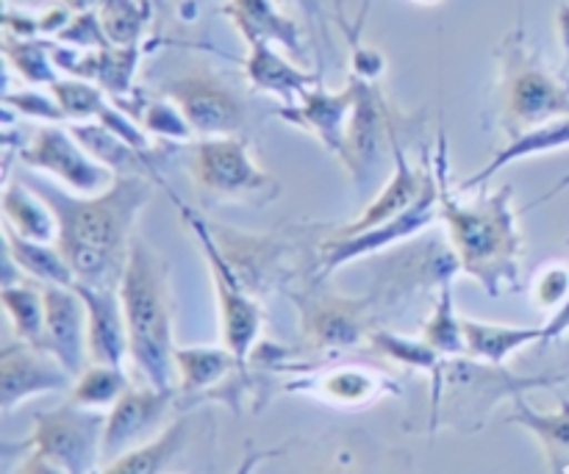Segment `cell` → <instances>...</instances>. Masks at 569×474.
Segmentation results:
<instances>
[{"mask_svg":"<svg viewBox=\"0 0 569 474\" xmlns=\"http://www.w3.org/2000/svg\"><path fill=\"white\" fill-rule=\"evenodd\" d=\"M59 220L56 244L70 261L76 281L117 289L133 248V225L153 198V178L117 175L106 192L76 194L42 175L22 178Z\"/></svg>","mask_w":569,"mask_h":474,"instance_id":"1","label":"cell"},{"mask_svg":"<svg viewBox=\"0 0 569 474\" xmlns=\"http://www.w3.org/2000/svg\"><path fill=\"white\" fill-rule=\"evenodd\" d=\"M439 178V216L448 228V239L461 261V272L481 283L492 297L506 289L520 286L522 233L517 211L511 209L515 186L483 189L476 200H459L448 183V139L439 133V150L433 159Z\"/></svg>","mask_w":569,"mask_h":474,"instance_id":"2","label":"cell"},{"mask_svg":"<svg viewBox=\"0 0 569 474\" xmlns=\"http://www.w3.org/2000/svg\"><path fill=\"white\" fill-rule=\"evenodd\" d=\"M128 322V344L144 383L159 392H176V344L167 270L156 250L133 239L126 272L117 286Z\"/></svg>","mask_w":569,"mask_h":474,"instance_id":"3","label":"cell"},{"mask_svg":"<svg viewBox=\"0 0 569 474\" xmlns=\"http://www.w3.org/2000/svg\"><path fill=\"white\" fill-rule=\"evenodd\" d=\"M500 98H503L506 137H520L556 117H569V87L559 83L526 44L517 26L500 44Z\"/></svg>","mask_w":569,"mask_h":474,"instance_id":"4","label":"cell"},{"mask_svg":"<svg viewBox=\"0 0 569 474\" xmlns=\"http://www.w3.org/2000/svg\"><path fill=\"white\" fill-rule=\"evenodd\" d=\"M170 192V189H167ZM172 203L178 205V214H181L183 225L189 228L194 239H198L200 250L206 255V264L211 270V281H214V294H217V305H220V331H222V342H226L228 353L237 359L239 370L244 366L248 355L253 353V344L259 339L261 331V309L256 305V300L250 297L248 286L242 283V278L237 275L228 259L222 255L220 242H217L214 231L200 220L198 211L189 209L183 200H178V194H172Z\"/></svg>","mask_w":569,"mask_h":474,"instance_id":"5","label":"cell"},{"mask_svg":"<svg viewBox=\"0 0 569 474\" xmlns=\"http://www.w3.org/2000/svg\"><path fill=\"white\" fill-rule=\"evenodd\" d=\"M189 172L200 194L209 200H256L270 203L281 194V183L261 170L242 137L200 139L192 144Z\"/></svg>","mask_w":569,"mask_h":474,"instance_id":"6","label":"cell"},{"mask_svg":"<svg viewBox=\"0 0 569 474\" xmlns=\"http://www.w3.org/2000/svg\"><path fill=\"white\" fill-rule=\"evenodd\" d=\"M439 216V178L437 170L428 172V181L422 186L420 198L398 214L395 220L383 222V225L370 228V231H361L356 236H328L320 244V253H317V281H326L328 275L339 270V266L350 264V261L370 259V255L383 253V250H392L398 244H406L409 239H415L417 233H426L433 225V220Z\"/></svg>","mask_w":569,"mask_h":474,"instance_id":"7","label":"cell"},{"mask_svg":"<svg viewBox=\"0 0 569 474\" xmlns=\"http://www.w3.org/2000/svg\"><path fill=\"white\" fill-rule=\"evenodd\" d=\"M106 416L83 405H61L33 416V436L28 447L56 461L67 474H94L103 450Z\"/></svg>","mask_w":569,"mask_h":474,"instance_id":"8","label":"cell"},{"mask_svg":"<svg viewBox=\"0 0 569 474\" xmlns=\"http://www.w3.org/2000/svg\"><path fill=\"white\" fill-rule=\"evenodd\" d=\"M392 117H389L378 83L356 78V105L348 122L345 153L339 161L359 186V194L370 192L378 178H381L387 148H392Z\"/></svg>","mask_w":569,"mask_h":474,"instance_id":"9","label":"cell"},{"mask_svg":"<svg viewBox=\"0 0 569 474\" xmlns=\"http://www.w3.org/2000/svg\"><path fill=\"white\" fill-rule=\"evenodd\" d=\"M20 161L22 167L44 172L64 189L87 194V198L106 192L117 178L109 167L87 153V148L72 137L70 128H59L56 122L39 128L31 144L20 148Z\"/></svg>","mask_w":569,"mask_h":474,"instance_id":"10","label":"cell"},{"mask_svg":"<svg viewBox=\"0 0 569 474\" xmlns=\"http://www.w3.org/2000/svg\"><path fill=\"white\" fill-rule=\"evenodd\" d=\"M164 98L181 109L194 137H239L244 125V103L228 83L209 70H189L161 87Z\"/></svg>","mask_w":569,"mask_h":474,"instance_id":"11","label":"cell"},{"mask_svg":"<svg viewBox=\"0 0 569 474\" xmlns=\"http://www.w3.org/2000/svg\"><path fill=\"white\" fill-rule=\"evenodd\" d=\"M76 377L56 355L33 344L17 342L0 353V409L11 411L33 394L67 392Z\"/></svg>","mask_w":569,"mask_h":474,"instance_id":"12","label":"cell"},{"mask_svg":"<svg viewBox=\"0 0 569 474\" xmlns=\"http://www.w3.org/2000/svg\"><path fill=\"white\" fill-rule=\"evenodd\" d=\"M89 314L72 286H44V333L39 347L61 361L72 377L87 370Z\"/></svg>","mask_w":569,"mask_h":474,"instance_id":"13","label":"cell"},{"mask_svg":"<svg viewBox=\"0 0 569 474\" xmlns=\"http://www.w3.org/2000/svg\"><path fill=\"white\" fill-rule=\"evenodd\" d=\"M356 105V78L345 83L339 92H328L322 83L303 94L295 105H281L276 111L278 120L309 131L331 155L342 159L345 139H348V122Z\"/></svg>","mask_w":569,"mask_h":474,"instance_id":"14","label":"cell"},{"mask_svg":"<svg viewBox=\"0 0 569 474\" xmlns=\"http://www.w3.org/2000/svg\"><path fill=\"white\" fill-rule=\"evenodd\" d=\"M172 394L176 392H159L153 386H128L126 394L111 405V414L106 416L100 458L114 461L128 450L150 442L170 409Z\"/></svg>","mask_w":569,"mask_h":474,"instance_id":"15","label":"cell"},{"mask_svg":"<svg viewBox=\"0 0 569 474\" xmlns=\"http://www.w3.org/2000/svg\"><path fill=\"white\" fill-rule=\"evenodd\" d=\"M50 50H53L56 67L64 75L98 83L106 94L122 100L126 94H131L133 72H137L139 59H142L144 44H128V48L109 44V48L100 50H78L50 42Z\"/></svg>","mask_w":569,"mask_h":474,"instance_id":"16","label":"cell"},{"mask_svg":"<svg viewBox=\"0 0 569 474\" xmlns=\"http://www.w3.org/2000/svg\"><path fill=\"white\" fill-rule=\"evenodd\" d=\"M392 161H395L392 175H389L387 183H383L381 194H378V198H372L370 203L365 205L361 216H356L353 222H345V225H339L331 236H356V233L383 225V222H389V220H395L398 214H403V211L409 209L417 198H420L422 186H426V181H428V172H431V161L426 164V170H415L409 161V155H406L403 144L398 142V133L395 131H392Z\"/></svg>","mask_w":569,"mask_h":474,"instance_id":"17","label":"cell"},{"mask_svg":"<svg viewBox=\"0 0 569 474\" xmlns=\"http://www.w3.org/2000/svg\"><path fill=\"white\" fill-rule=\"evenodd\" d=\"M72 289L87 303L89 361L92 364L122 366L126 355H131V344H128V322L126 314H122L120 292L117 289L89 286V283L81 281H76Z\"/></svg>","mask_w":569,"mask_h":474,"instance_id":"18","label":"cell"},{"mask_svg":"<svg viewBox=\"0 0 569 474\" xmlns=\"http://www.w3.org/2000/svg\"><path fill=\"white\" fill-rule=\"evenodd\" d=\"M222 14L237 26L244 44L272 42L295 61H306L303 28L278 0H226Z\"/></svg>","mask_w":569,"mask_h":474,"instance_id":"19","label":"cell"},{"mask_svg":"<svg viewBox=\"0 0 569 474\" xmlns=\"http://www.w3.org/2000/svg\"><path fill=\"white\" fill-rule=\"evenodd\" d=\"M242 67L250 89L272 94L283 105H295L309 89L322 83L320 72L303 70L300 61L287 59L272 42H250Z\"/></svg>","mask_w":569,"mask_h":474,"instance_id":"20","label":"cell"},{"mask_svg":"<svg viewBox=\"0 0 569 474\" xmlns=\"http://www.w3.org/2000/svg\"><path fill=\"white\" fill-rule=\"evenodd\" d=\"M372 297L348 300V297H320L311 300L303 309L306 336L320 350L356 347L367 333V309Z\"/></svg>","mask_w":569,"mask_h":474,"instance_id":"21","label":"cell"},{"mask_svg":"<svg viewBox=\"0 0 569 474\" xmlns=\"http://www.w3.org/2000/svg\"><path fill=\"white\" fill-rule=\"evenodd\" d=\"M67 128H70L72 137L87 148V153L92 155L94 161H100L103 167H109L114 175H144L153 178V181H161L159 167H156L153 161L156 153H142V150L131 148L126 139H120L114 131H109L103 122H70Z\"/></svg>","mask_w":569,"mask_h":474,"instance_id":"22","label":"cell"},{"mask_svg":"<svg viewBox=\"0 0 569 474\" xmlns=\"http://www.w3.org/2000/svg\"><path fill=\"white\" fill-rule=\"evenodd\" d=\"M565 148H569V117H556V120L542 122V125L528 128V131H522L520 137H511L509 142L495 153V159L489 161L483 170H478L476 175L467 178V181L461 183V192L487 186V183L509 164H517V161H526L531 159V155L553 153V150H565Z\"/></svg>","mask_w":569,"mask_h":474,"instance_id":"23","label":"cell"},{"mask_svg":"<svg viewBox=\"0 0 569 474\" xmlns=\"http://www.w3.org/2000/svg\"><path fill=\"white\" fill-rule=\"evenodd\" d=\"M3 220L6 228L33 242H53L59 236V220L53 209L26 181H6Z\"/></svg>","mask_w":569,"mask_h":474,"instance_id":"24","label":"cell"},{"mask_svg":"<svg viewBox=\"0 0 569 474\" xmlns=\"http://www.w3.org/2000/svg\"><path fill=\"white\" fill-rule=\"evenodd\" d=\"M3 242L6 253L37 283H44V286H76V272H72L70 261L64 259L59 244L33 242V239L14 233L11 228H3Z\"/></svg>","mask_w":569,"mask_h":474,"instance_id":"25","label":"cell"},{"mask_svg":"<svg viewBox=\"0 0 569 474\" xmlns=\"http://www.w3.org/2000/svg\"><path fill=\"white\" fill-rule=\"evenodd\" d=\"M461 327H465L467 355L492 366H500L526 344L539 342V339L545 342V327L492 325V322L467 320V316H461Z\"/></svg>","mask_w":569,"mask_h":474,"instance_id":"26","label":"cell"},{"mask_svg":"<svg viewBox=\"0 0 569 474\" xmlns=\"http://www.w3.org/2000/svg\"><path fill=\"white\" fill-rule=\"evenodd\" d=\"M0 303L9 314L17 339L39 347L44 333V283H9L0 289Z\"/></svg>","mask_w":569,"mask_h":474,"instance_id":"27","label":"cell"},{"mask_svg":"<svg viewBox=\"0 0 569 474\" xmlns=\"http://www.w3.org/2000/svg\"><path fill=\"white\" fill-rule=\"evenodd\" d=\"M183 438H187V422L181 420L167 427L161 436L150 438V442L122 453L120 458L109 461L103 470H98L94 474H159L170 464L172 455L181 450Z\"/></svg>","mask_w":569,"mask_h":474,"instance_id":"28","label":"cell"},{"mask_svg":"<svg viewBox=\"0 0 569 474\" xmlns=\"http://www.w3.org/2000/svg\"><path fill=\"white\" fill-rule=\"evenodd\" d=\"M517 409L515 414L509 416V422L515 425L528 427L533 436H539L542 442L545 455H548L550 466L556 472L567 470L569 466V403L561 405L556 414H539V411L528 409L520 397H515Z\"/></svg>","mask_w":569,"mask_h":474,"instance_id":"29","label":"cell"},{"mask_svg":"<svg viewBox=\"0 0 569 474\" xmlns=\"http://www.w3.org/2000/svg\"><path fill=\"white\" fill-rule=\"evenodd\" d=\"M237 359L228 347H176V370L181 392H203L233 370Z\"/></svg>","mask_w":569,"mask_h":474,"instance_id":"30","label":"cell"},{"mask_svg":"<svg viewBox=\"0 0 569 474\" xmlns=\"http://www.w3.org/2000/svg\"><path fill=\"white\" fill-rule=\"evenodd\" d=\"M3 56L11 70L33 87H50L61 78L48 39H20L3 33Z\"/></svg>","mask_w":569,"mask_h":474,"instance_id":"31","label":"cell"},{"mask_svg":"<svg viewBox=\"0 0 569 474\" xmlns=\"http://www.w3.org/2000/svg\"><path fill=\"white\" fill-rule=\"evenodd\" d=\"M300 389H309V392L320 394L322 400H331L339 405H365L381 394L383 381L372 372L359 370V366H339V370L317 377L311 386Z\"/></svg>","mask_w":569,"mask_h":474,"instance_id":"32","label":"cell"},{"mask_svg":"<svg viewBox=\"0 0 569 474\" xmlns=\"http://www.w3.org/2000/svg\"><path fill=\"white\" fill-rule=\"evenodd\" d=\"M98 14L111 44H142L153 20V0H103Z\"/></svg>","mask_w":569,"mask_h":474,"instance_id":"33","label":"cell"},{"mask_svg":"<svg viewBox=\"0 0 569 474\" xmlns=\"http://www.w3.org/2000/svg\"><path fill=\"white\" fill-rule=\"evenodd\" d=\"M422 339L439 355H445V359H461V355H467L465 327H461V316L456 314L453 303V281L437 289V305H433L431 320L422 325Z\"/></svg>","mask_w":569,"mask_h":474,"instance_id":"34","label":"cell"},{"mask_svg":"<svg viewBox=\"0 0 569 474\" xmlns=\"http://www.w3.org/2000/svg\"><path fill=\"white\" fill-rule=\"evenodd\" d=\"M128 386L131 383H128L122 366L92 364L72 383L70 403L83 405V409H106V405H114Z\"/></svg>","mask_w":569,"mask_h":474,"instance_id":"35","label":"cell"},{"mask_svg":"<svg viewBox=\"0 0 569 474\" xmlns=\"http://www.w3.org/2000/svg\"><path fill=\"white\" fill-rule=\"evenodd\" d=\"M48 89H50V94L56 98V103L61 105V111H64L67 122L98 120L100 111L111 103L98 83L83 81V78L61 75L59 81L50 83Z\"/></svg>","mask_w":569,"mask_h":474,"instance_id":"36","label":"cell"},{"mask_svg":"<svg viewBox=\"0 0 569 474\" xmlns=\"http://www.w3.org/2000/svg\"><path fill=\"white\" fill-rule=\"evenodd\" d=\"M372 342V347L378 350L387 359L398 361V364L411 366V370H426L431 375H437L439 366H442L445 355H439L426 339H409V336H398V333L389 331H372L367 333Z\"/></svg>","mask_w":569,"mask_h":474,"instance_id":"37","label":"cell"},{"mask_svg":"<svg viewBox=\"0 0 569 474\" xmlns=\"http://www.w3.org/2000/svg\"><path fill=\"white\" fill-rule=\"evenodd\" d=\"M133 117H137L139 125L148 131V137L164 139V142H187V139L194 137L187 117L181 114V109H178L170 98L148 100Z\"/></svg>","mask_w":569,"mask_h":474,"instance_id":"38","label":"cell"},{"mask_svg":"<svg viewBox=\"0 0 569 474\" xmlns=\"http://www.w3.org/2000/svg\"><path fill=\"white\" fill-rule=\"evenodd\" d=\"M337 20L350 42V67H353V75L361 78V81L376 83L378 78L383 75V70H387V61H383L381 50H376V48H370V44L361 42L359 28H361V20H365V14H361L359 22H356V31H353V26H348V20L342 17V11H337Z\"/></svg>","mask_w":569,"mask_h":474,"instance_id":"39","label":"cell"},{"mask_svg":"<svg viewBox=\"0 0 569 474\" xmlns=\"http://www.w3.org/2000/svg\"><path fill=\"white\" fill-rule=\"evenodd\" d=\"M56 42L67 44V48H78V50H100L111 44L103 31V22H100L98 9L72 14V20L67 22V28H61V33L56 37Z\"/></svg>","mask_w":569,"mask_h":474,"instance_id":"40","label":"cell"},{"mask_svg":"<svg viewBox=\"0 0 569 474\" xmlns=\"http://www.w3.org/2000/svg\"><path fill=\"white\" fill-rule=\"evenodd\" d=\"M6 109L17 111L20 117H31V120H44V122H61L64 120V111L56 103V98L37 89H20V92H6L3 94Z\"/></svg>","mask_w":569,"mask_h":474,"instance_id":"41","label":"cell"},{"mask_svg":"<svg viewBox=\"0 0 569 474\" xmlns=\"http://www.w3.org/2000/svg\"><path fill=\"white\" fill-rule=\"evenodd\" d=\"M533 297H537L542 309L565 305L569 297V266L553 264L542 270V275L537 278V286H533Z\"/></svg>","mask_w":569,"mask_h":474,"instance_id":"42","label":"cell"},{"mask_svg":"<svg viewBox=\"0 0 569 474\" xmlns=\"http://www.w3.org/2000/svg\"><path fill=\"white\" fill-rule=\"evenodd\" d=\"M283 9H295L306 17L309 22H315L317 28H326V17L328 9H331L333 0H278Z\"/></svg>","mask_w":569,"mask_h":474,"instance_id":"43","label":"cell"},{"mask_svg":"<svg viewBox=\"0 0 569 474\" xmlns=\"http://www.w3.org/2000/svg\"><path fill=\"white\" fill-rule=\"evenodd\" d=\"M17 474H67V470H61V466L56 464V461L44 458V455L31 453L26 458V464L20 466V472H17Z\"/></svg>","mask_w":569,"mask_h":474,"instance_id":"44","label":"cell"},{"mask_svg":"<svg viewBox=\"0 0 569 474\" xmlns=\"http://www.w3.org/2000/svg\"><path fill=\"white\" fill-rule=\"evenodd\" d=\"M276 455H281V450H250L233 474H253L256 466H259L261 461H270V458H276Z\"/></svg>","mask_w":569,"mask_h":474,"instance_id":"45","label":"cell"},{"mask_svg":"<svg viewBox=\"0 0 569 474\" xmlns=\"http://www.w3.org/2000/svg\"><path fill=\"white\" fill-rule=\"evenodd\" d=\"M565 331H569V297H567V303L559 309V314H556L553 320H550L548 325H545V342H550V339L561 336V333H565Z\"/></svg>","mask_w":569,"mask_h":474,"instance_id":"46","label":"cell"},{"mask_svg":"<svg viewBox=\"0 0 569 474\" xmlns=\"http://www.w3.org/2000/svg\"><path fill=\"white\" fill-rule=\"evenodd\" d=\"M556 26H559L561 48H565L567 72H569V3H561V6H559V14H556Z\"/></svg>","mask_w":569,"mask_h":474,"instance_id":"47","label":"cell"},{"mask_svg":"<svg viewBox=\"0 0 569 474\" xmlns=\"http://www.w3.org/2000/svg\"><path fill=\"white\" fill-rule=\"evenodd\" d=\"M50 3H59V6H67V9L72 11V14H78V11H89V9H98L103 0H50Z\"/></svg>","mask_w":569,"mask_h":474,"instance_id":"48","label":"cell"},{"mask_svg":"<svg viewBox=\"0 0 569 474\" xmlns=\"http://www.w3.org/2000/svg\"><path fill=\"white\" fill-rule=\"evenodd\" d=\"M176 3H178V9L187 11V9H194V6H198V0H176Z\"/></svg>","mask_w":569,"mask_h":474,"instance_id":"49","label":"cell"},{"mask_svg":"<svg viewBox=\"0 0 569 474\" xmlns=\"http://www.w3.org/2000/svg\"><path fill=\"white\" fill-rule=\"evenodd\" d=\"M415 3H422V6H437L439 0H415Z\"/></svg>","mask_w":569,"mask_h":474,"instance_id":"50","label":"cell"},{"mask_svg":"<svg viewBox=\"0 0 569 474\" xmlns=\"http://www.w3.org/2000/svg\"><path fill=\"white\" fill-rule=\"evenodd\" d=\"M333 474H370V472H333Z\"/></svg>","mask_w":569,"mask_h":474,"instance_id":"51","label":"cell"},{"mask_svg":"<svg viewBox=\"0 0 569 474\" xmlns=\"http://www.w3.org/2000/svg\"><path fill=\"white\" fill-rule=\"evenodd\" d=\"M565 83H567V87H569V72H567V78H565Z\"/></svg>","mask_w":569,"mask_h":474,"instance_id":"52","label":"cell"}]
</instances>
